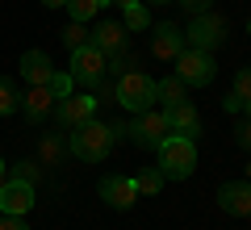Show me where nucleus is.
I'll return each instance as SVG.
<instances>
[{"label":"nucleus","instance_id":"6","mask_svg":"<svg viewBox=\"0 0 251 230\" xmlns=\"http://www.w3.org/2000/svg\"><path fill=\"white\" fill-rule=\"evenodd\" d=\"M72 80L84 84V88H97L100 80H109V59L92 42L80 46V51H72Z\"/></svg>","mask_w":251,"mask_h":230},{"label":"nucleus","instance_id":"35","mask_svg":"<svg viewBox=\"0 0 251 230\" xmlns=\"http://www.w3.org/2000/svg\"><path fill=\"white\" fill-rule=\"evenodd\" d=\"M247 34H251V17H247Z\"/></svg>","mask_w":251,"mask_h":230},{"label":"nucleus","instance_id":"32","mask_svg":"<svg viewBox=\"0 0 251 230\" xmlns=\"http://www.w3.org/2000/svg\"><path fill=\"white\" fill-rule=\"evenodd\" d=\"M46 9H63V4H67V0H42Z\"/></svg>","mask_w":251,"mask_h":230},{"label":"nucleus","instance_id":"23","mask_svg":"<svg viewBox=\"0 0 251 230\" xmlns=\"http://www.w3.org/2000/svg\"><path fill=\"white\" fill-rule=\"evenodd\" d=\"M46 88L54 92V101L72 97V92H75V80H72V71H50V80H46Z\"/></svg>","mask_w":251,"mask_h":230},{"label":"nucleus","instance_id":"16","mask_svg":"<svg viewBox=\"0 0 251 230\" xmlns=\"http://www.w3.org/2000/svg\"><path fill=\"white\" fill-rule=\"evenodd\" d=\"M17 67H21V80H25L29 88H34V84H46V80H50V71H54V67H50V54H46V51H25Z\"/></svg>","mask_w":251,"mask_h":230},{"label":"nucleus","instance_id":"10","mask_svg":"<svg viewBox=\"0 0 251 230\" xmlns=\"http://www.w3.org/2000/svg\"><path fill=\"white\" fill-rule=\"evenodd\" d=\"M29 209H34V184L9 176L4 184H0V213H17V218H25Z\"/></svg>","mask_w":251,"mask_h":230},{"label":"nucleus","instance_id":"8","mask_svg":"<svg viewBox=\"0 0 251 230\" xmlns=\"http://www.w3.org/2000/svg\"><path fill=\"white\" fill-rule=\"evenodd\" d=\"M97 97H88V92H72V97H63L59 105H54V122L63 126V130H75V126L92 122L97 117Z\"/></svg>","mask_w":251,"mask_h":230},{"label":"nucleus","instance_id":"14","mask_svg":"<svg viewBox=\"0 0 251 230\" xmlns=\"http://www.w3.org/2000/svg\"><path fill=\"white\" fill-rule=\"evenodd\" d=\"M54 105H59V101H54V92L46 88V84H34V88L21 97V113H25L34 126H42V117H50Z\"/></svg>","mask_w":251,"mask_h":230},{"label":"nucleus","instance_id":"15","mask_svg":"<svg viewBox=\"0 0 251 230\" xmlns=\"http://www.w3.org/2000/svg\"><path fill=\"white\" fill-rule=\"evenodd\" d=\"M168 122H172V134H184V138H197L201 134V113L193 101H180V105L168 109Z\"/></svg>","mask_w":251,"mask_h":230},{"label":"nucleus","instance_id":"19","mask_svg":"<svg viewBox=\"0 0 251 230\" xmlns=\"http://www.w3.org/2000/svg\"><path fill=\"white\" fill-rule=\"evenodd\" d=\"M122 26L130 29V34H143V29H151V13H147L143 0H138V4H130V9H122Z\"/></svg>","mask_w":251,"mask_h":230},{"label":"nucleus","instance_id":"31","mask_svg":"<svg viewBox=\"0 0 251 230\" xmlns=\"http://www.w3.org/2000/svg\"><path fill=\"white\" fill-rule=\"evenodd\" d=\"M4 180H9V163L0 159V184H4Z\"/></svg>","mask_w":251,"mask_h":230},{"label":"nucleus","instance_id":"28","mask_svg":"<svg viewBox=\"0 0 251 230\" xmlns=\"http://www.w3.org/2000/svg\"><path fill=\"white\" fill-rule=\"evenodd\" d=\"M0 230H29L25 218H17V213H0Z\"/></svg>","mask_w":251,"mask_h":230},{"label":"nucleus","instance_id":"21","mask_svg":"<svg viewBox=\"0 0 251 230\" xmlns=\"http://www.w3.org/2000/svg\"><path fill=\"white\" fill-rule=\"evenodd\" d=\"M163 180H168V176H163L159 168H147V172H138V176H134V188H138L143 197H155V193L163 188Z\"/></svg>","mask_w":251,"mask_h":230},{"label":"nucleus","instance_id":"2","mask_svg":"<svg viewBox=\"0 0 251 230\" xmlns=\"http://www.w3.org/2000/svg\"><path fill=\"white\" fill-rule=\"evenodd\" d=\"M113 101L122 109H130V113H143V109L159 105V92H155V80L147 76V71L126 67L122 76H117V84H113Z\"/></svg>","mask_w":251,"mask_h":230},{"label":"nucleus","instance_id":"29","mask_svg":"<svg viewBox=\"0 0 251 230\" xmlns=\"http://www.w3.org/2000/svg\"><path fill=\"white\" fill-rule=\"evenodd\" d=\"M180 4H184L188 13H209V4H214V0H180Z\"/></svg>","mask_w":251,"mask_h":230},{"label":"nucleus","instance_id":"4","mask_svg":"<svg viewBox=\"0 0 251 230\" xmlns=\"http://www.w3.org/2000/svg\"><path fill=\"white\" fill-rule=\"evenodd\" d=\"M113 134H130L138 147H159V142L172 134L168 109L151 105V109H143V113H134V122H130V126H113Z\"/></svg>","mask_w":251,"mask_h":230},{"label":"nucleus","instance_id":"30","mask_svg":"<svg viewBox=\"0 0 251 230\" xmlns=\"http://www.w3.org/2000/svg\"><path fill=\"white\" fill-rule=\"evenodd\" d=\"M113 4V9H130V4H138V0H105V9Z\"/></svg>","mask_w":251,"mask_h":230},{"label":"nucleus","instance_id":"25","mask_svg":"<svg viewBox=\"0 0 251 230\" xmlns=\"http://www.w3.org/2000/svg\"><path fill=\"white\" fill-rule=\"evenodd\" d=\"M13 176L25 180V184H38V180H42V163L38 159H21V163H13Z\"/></svg>","mask_w":251,"mask_h":230},{"label":"nucleus","instance_id":"24","mask_svg":"<svg viewBox=\"0 0 251 230\" xmlns=\"http://www.w3.org/2000/svg\"><path fill=\"white\" fill-rule=\"evenodd\" d=\"M17 109H21V97H17V88H13L9 80H0V117L17 113Z\"/></svg>","mask_w":251,"mask_h":230},{"label":"nucleus","instance_id":"22","mask_svg":"<svg viewBox=\"0 0 251 230\" xmlns=\"http://www.w3.org/2000/svg\"><path fill=\"white\" fill-rule=\"evenodd\" d=\"M92 42V29H84V21H72V26L63 29V46L67 51H80V46Z\"/></svg>","mask_w":251,"mask_h":230},{"label":"nucleus","instance_id":"3","mask_svg":"<svg viewBox=\"0 0 251 230\" xmlns=\"http://www.w3.org/2000/svg\"><path fill=\"white\" fill-rule=\"evenodd\" d=\"M155 151H159V172H163V176H172V180L193 176V168H197V138L168 134Z\"/></svg>","mask_w":251,"mask_h":230},{"label":"nucleus","instance_id":"17","mask_svg":"<svg viewBox=\"0 0 251 230\" xmlns=\"http://www.w3.org/2000/svg\"><path fill=\"white\" fill-rule=\"evenodd\" d=\"M155 92H159V105H163V109L188 101V84L180 80V76H163V80H155Z\"/></svg>","mask_w":251,"mask_h":230},{"label":"nucleus","instance_id":"7","mask_svg":"<svg viewBox=\"0 0 251 230\" xmlns=\"http://www.w3.org/2000/svg\"><path fill=\"white\" fill-rule=\"evenodd\" d=\"M184 42L197 46V51H209V54H214L218 46L226 42V21L218 17V13H197L193 26L184 29Z\"/></svg>","mask_w":251,"mask_h":230},{"label":"nucleus","instance_id":"1","mask_svg":"<svg viewBox=\"0 0 251 230\" xmlns=\"http://www.w3.org/2000/svg\"><path fill=\"white\" fill-rule=\"evenodd\" d=\"M113 142H117L113 126L92 117V122H84V126L72 130V138H67V155H75V159H84V163H105L109 151H113Z\"/></svg>","mask_w":251,"mask_h":230},{"label":"nucleus","instance_id":"13","mask_svg":"<svg viewBox=\"0 0 251 230\" xmlns=\"http://www.w3.org/2000/svg\"><path fill=\"white\" fill-rule=\"evenodd\" d=\"M100 197H105L113 209H130V205L138 201L134 176H105V180H100Z\"/></svg>","mask_w":251,"mask_h":230},{"label":"nucleus","instance_id":"33","mask_svg":"<svg viewBox=\"0 0 251 230\" xmlns=\"http://www.w3.org/2000/svg\"><path fill=\"white\" fill-rule=\"evenodd\" d=\"M151 4H176V0H151Z\"/></svg>","mask_w":251,"mask_h":230},{"label":"nucleus","instance_id":"11","mask_svg":"<svg viewBox=\"0 0 251 230\" xmlns=\"http://www.w3.org/2000/svg\"><path fill=\"white\" fill-rule=\"evenodd\" d=\"M218 205L230 218H251V180H230L218 188Z\"/></svg>","mask_w":251,"mask_h":230},{"label":"nucleus","instance_id":"34","mask_svg":"<svg viewBox=\"0 0 251 230\" xmlns=\"http://www.w3.org/2000/svg\"><path fill=\"white\" fill-rule=\"evenodd\" d=\"M247 180H251V163H247Z\"/></svg>","mask_w":251,"mask_h":230},{"label":"nucleus","instance_id":"20","mask_svg":"<svg viewBox=\"0 0 251 230\" xmlns=\"http://www.w3.org/2000/svg\"><path fill=\"white\" fill-rule=\"evenodd\" d=\"M63 9L72 13V21H92L100 9H105V0H67Z\"/></svg>","mask_w":251,"mask_h":230},{"label":"nucleus","instance_id":"18","mask_svg":"<svg viewBox=\"0 0 251 230\" xmlns=\"http://www.w3.org/2000/svg\"><path fill=\"white\" fill-rule=\"evenodd\" d=\"M63 155H67V138H63V134H42V147H38V163H42V168H59Z\"/></svg>","mask_w":251,"mask_h":230},{"label":"nucleus","instance_id":"27","mask_svg":"<svg viewBox=\"0 0 251 230\" xmlns=\"http://www.w3.org/2000/svg\"><path fill=\"white\" fill-rule=\"evenodd\" d=\"M234 142H239L243 151H251V117H247V122H239V126H234Z\"/></svg>","mask_w":251,"mask_h":230},{"label":"nucleus","instance_id":"5","mask_svg":"<svg viewBox=\"0 0 251 230\" xmlns=\"http://www.w3.org/2000/svg\"><path fill=\"white\" fill-rule=\"evenodd\" d=\"M176 76L188 84V88H205L209 80L218 76V63L209 51H197V46H184L176 54Z\"/></svg>","mask_w":251,"mask_h":230},{"label":"nucleus","instance_id":"9","mask_svg":"<svg viewBox=\"0 0 251 230\" xmlns=\"http://www.w3.org/2000/svg\"><path fill=\"white\" fill-rule=\"evenodd\" d=\"M92 46H97L109 63L126 59V54H130V29H126L122 21H100V26L92 29Z\"/></svg>","mask_w":251,"mask_h":230},{"label":"nucleus","instance_id":"12","mask_svg":"<svg viewBox=\"0 0 251 230\" xmlns=\"http://www.w3.org/2000/svg\"><path fill=\"white\" fill-rule=\"evenodd\" d=\"M184 29H176L172 21H159L155 26V34H151V54L155 59H168V63H176V54L184 51Z\"/></svg>","mask_w":251,"mask_h":230},{"label":"nucleus","instance_id":"26","mask_svg":"<svg viewBox=\"0 0 251 230\" xmlns=\"http://www.w3.org/2000/svg\"><path fill=\"white\" fill-rule=\"evenodd\" d=\"M230 92H234L239 101H247V105H251V63L234 71V88H230Z\"/></svg>","mask_w":251,"mask_h":230}]
</instances>
